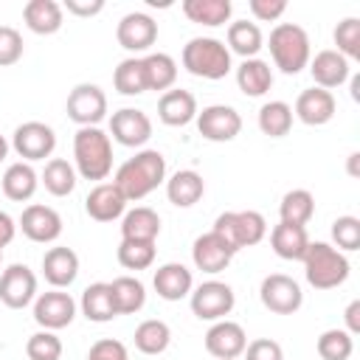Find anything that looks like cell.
<instances>
[{
  "label": "cell",
  "mask_w": 360,
  "mask_h": 360,
  "mask_svg": "<svg viewBox=\"0 0 360 360\" xmlns=\"http://www.w3.org/2000/svg\"><path fill=\"white\" fill-rule=\"evenodd\" d=\"M166 180V158L158 149H141L135 152V158L124 160L115 172V186L118 191L129 200H143L146 194H152L160 183Z\"/></svg>",
  "instance_id": "obj_1"
},
{
  "label": "cell",
  "mask_w": 360,
  "mask_h": 360,
  "mask_svg": "<svg viewBox=\"0 0 360 360\" xmlns=\"http://www.w3.org/2000/svg\"><path fill=\"white\" fill-rule=\"evenodd\" d=\"M73 160L76 172L84 180H107V174L112 172L110 135L98 127H79L73 135Z\"/></svg>",
  "instance_id": "obj_2"
},
{
  "label": "cell",
  "mask_w": 360,
  "mask_h": 360,
  "mask_svg": "<svg viewBox=\"0 0 360 360\" xmlns=\"http://www.w3.org/2000/svg\"><path fill=\"white\" fill-rule=\"evenodd\" d=\"M304 276L315 290H335L349 278V259L329 242H309L304 253Z\"/></svg>",
  "instance_id": "obj_3"
},
{
  "label": "cell",
  "mask_w": 360,
  "mask_h": 360,
  "mask_svg": "<svg viewBox=\"0 0 360 360\" xmlns=\"http://www.w3.org/2000/svg\"><path fill=\"white\" fill-rule=\"evenodd\" d=\"M270 56H273V65L287 73V76H295L301 73L309 59H312V51H309V37L301 25L295 22H278L273 31H270Z\"/></svg>",
  "instance_id": "obj_4"
},
{
  "label": "cell",
  "mask_w": 360,
  "mask_h": 360,
  "mask_svg": "<svg viewBox=\"0 0 360 360\" xmlns=\"http://www.w3.org/2000/svg\"><path fill=\"white\" fill-rule=\"evenodd\" d=\"M183 68L200 79H225L231 73V51L217 37H194L183 45Z\"/></svg>",
  "instance_id": "obj_5"
},
{
  "label": "cell",
  "mask_w": 360,
  "mask_h": 360,
  "mask_svg": "<svg viewBox=\"0 0 360 360\" xmlns=\"http://www.w3.org/2000/svg\"><path fill=\"white\" fill-rule=\"evenodd\" d=\"M211 231L219 233L233 250H242V248H253L264 239L267 222L259 211H225L214 219Z\"/></svg>",
  "instance_id": "obj_6"
},
{
  "label": "cell",
  "mask_w": 360,
  "mask_h": 360,
  "mask_svg": "<svg viewBox=\"0 0 360 360\" xmlns=\"http://www.w3.org/2000/svg\"><path fill=\"white\" fill-rule=\"evenodd\" d=\"M259 298L276 315H292L304 304V292H301L298 281L290 278V276H284V273L264 276L262 278V287H259Z\"/></svg>",
  "instance_id": "obj_7"
},
{
  "label": "cell",
  "mask_w": 360,
  "mask_h": 360,
  "mask_svg": "<svg viewBox=\"0 0 360 360\" xmlns=\"http://www.w3.org/2000/svg\"><path fill=\"white\" fill-rule=\"evenodd\" d=\"M65 110H68V118L76 121L79 127H98V121L107 115V96L98 84L82 82L70 90Z\"/></svg>",
  "instance_id": "obj_8"
},
{
  "label": "cell",
  "mask_w": 360,
  "mask_h": 360,
  "mask_svg": "<svg viewBox=\"0 0 360 360\" xmlns=\"http://www.w3.org/2000/svg\"><path fill=\"white\" fill-rule=\"evenodd\" d=\"M11 146H14V152H17L25 163H31V160H45V158H51L53 149H56V132H53L48 124H42V121H25V124H20V127L14 129Z\"/></svg>",
  "instance_id": "obj_9"
},
{
  "label": "cell",
  "mask_w": 360,
  "mask_h": 360,
  "mask_svg": "<svg viewBox=\"0 0 360 360\" xmlns=\"http://www.w3.org/2000/svg\"><path fill=\"white\" fill-rule=\"evenodd\" d=\"M233 304H236V295L225 281H202L191 292V312L200 321H222L225 315H231Z\"/></svg>",
  "instance_id": "obj_10"
},
{
  "label": "cell",
  "mask_w": 360,
  "mask_h": 360,
  "mask_svg": "<svg viewBox=\"0 0 360 360\" xmlns=\"http://www.w3.org/2000/svg\"><path fill=\"white\" fill-rule=\"evenodd\" d=\"M197 129L205 141L225 143L242 132V115L228 104H208L202 112H197Z\"/></svg>",
  "instance_id": "obj_11"
},
{
  "label": "cell",
  "mask_w": 360,
  "mask_h": 360,
  "mask_svg": "<svg viewBox=\"0 0 360 360\" xmlns=\"http://www.w3.org/2000/svg\"><path fill=\"white\" fill-rule=\"evenodd\" d=\"M73 318H76V301L70 298V292L48 290L42 295H37V301H34V321L42 329H48V332L65 329V326H70Z\"/></svg>",
  "instance_id": "obj_12"
},
{
  "label": "cell",
  "mask_w": 360,
  "mask_h": 360,
  "mask_svg": "<svg viewBox=\"0 0 360 360\" xmlns=\"http://www.w3.org/2000/svg\"><path fill=\"white\" fill-rule=\"evenodd\" d=\"M37 298V276L25 264H8L0 273V301L8 309H22Z\"/></svg>",
  "instance_id": "obj_13"
},
{
  "label": "cell",
  "mask_w": 360,
  "mask_h": 360,
  "mask_svg": "<svg viewBox=\"0 0 360 360\" xmlns=\"http://www.w3.org/2000/svg\"><path fill=\"white\" fill-rule=\"evenodd\" d=\"M110 135L121 146H143L152 138V121L143 110L121 107L110 118Z\"/></svg>",
  "instance_id": "obj_14"
},
{
  "label": "cell",
  "mask_w": 360,
  "mask_h": 360,
  "mask_svg": "<svg viewBox=\"0 0 360 360\" xmlns=\"http://www.w3.org/2000/svg\"><path fill=\"white\" fill-rule=\"evenodd\" d=\"M248 346V335L236 321H214V326L205 332V352L217 360H236Z\"/></svg>",
  "instance_id": "obj_15"
},
{
  "label": "cell",
  "mask_w": 360,
  "mask_h": 360,
  "mask_svg": "<svg viewBox=\"0 0 360 360\" xmlns=\"http://www.w3.org/2000/svg\"><path fill=\"white\" fill-rule=\"evenodd\" d=\"M115 39L124 51H132V53L149 51L158 39V22L143 11H129L121 17V22L115 28Z\"/></svg>",
  "instance_id": "obj_16"
},
{
  "label": "cell",
  "mask_w": 360,
  "mask_h": 360,
  "mask_svg": "<svg viewBox=\"0 0 360 360\" xmlns=\"http://www.w3.org/2000/svg\"><path fill=\"white\" fill-rule=\"evenodd\" d=\"M233 256H236V250H233L219 233H214V231L197 236L194 245H191L194 267L202 270V273H222V270L231 264Z\"/></svg>",
  "instance_id": "obj_17"
},
{
  "label": "cell",
  "mask_w": 360,
  "mask_h": 360,
  "mask_svg": "<svg viewBox=\"0 0 360 360\" xmlns=\"http://www.w3.org/2000/svg\"><path fill=\"white\" fill-rule=\"evenodd\" d=\"M20 228L22 233L31 239V242H39V245H48V242H56L59 233H62V217L51 208V205H28L22 208L20 214Z\"/></svg>",
  "instance_id": "obj_18"
},
{
  "label": "cell",
  "mask_w": 360,
  "mask_h": 360,
  "mask_svg": "<svg viewBox=\"0 0 360 360\" xmlns=\"http://www.w3.org/2000/svg\"><path fill=\"white\" fill-rule=\"evenodd\" d=\"M335 110H338V104H335V96L329 90L309 87L295 98L292 115L307 127H323L335 118Z\"/></svg>",
  "instance_id": "obj_19"
},
{
  "label": "cell",
  "mask_w": 360,
  "mask_h": 360,
  "mask_svg": "<svg viewBox=\"0 0 360 360\" xmlns=\"http://www.w3.org/2000/svg\"><path fill=\"white\" fill-rule=\"evenodd\" d=\"M127 208V197L118 191L115 183H98L90 188L87 200H84V211L90 219L96 222H112L118 217H124Z\"/></svg>",
  "instance_id": "obj_20"
},
{
  "label": "cell",
  "mask_w": 360,
  "mask_h": 360,
  "mask_svg": "<svg viewBox=\"0 0 360 360\" xmlns=\"http://www.w3.org/2000/svg\"><path fill=\"white\" fill-rule=\"evenodd\" d=\"M42 276L53 290L70 287L79 276V256L73 248H51L42 256Z\"/></svg>",
  "instance_id": "obj_21"
},
{
  "label": "cell",
  "mask_w": 360,
  "mask_h": 360,
  "mask_svg": "<svg viewBox=\"0 0 360 360\" xmlns=\"http://www.w3.org/2000/svg\"><path fill=\"white\" fill-rule=\"evenodd\" d=\"M309 73H312L315 87L332 93V87H340L349 79L352 70H349V59L346 56H340L338 51L326 48V51H318L315 59H309Z\"/></svg>",
  "instance_id": "obj_22"
},
{
  "label": "cell",
  "mask_w": 360,
  "mask_h": 360,
  "mask_svg": "<svg viewBox=\"0 0 360 360\" xmlns=\"http://www.w3.org/2000/svg\"><path fill=\"white\" fill-rule=\"evenodd\" d=\"M197 112H200L197 110V98L188 90L172 87L158 98V118L166 127H186V124H191L197 118Z\"/></svg>",
  "instance_id": "obj_23"
},
{
  "label": "cell",
  "mask_w": 360,
  "mask_h": 360,
  "mask_svg": "<svg viewBox=\"0 0 360 360\" xmlns=\"http://www.w3.org/2000/svg\"><path fill=\"white\" fill-rule=\"evenodd\" d=\"M155 292L163 298V301H180L186 295H191V287H194V278H191V270L180 262H166L155 270Z\"/></svg>",
  "instance_id": "obj_24"
},
{
  "label": "cell",
  "mask_w": 360,
  "mask_h": 360,
  "mask_svg": "<svg viewBox=\"0 0 360 360\" xmlns=\"http://www.w3.org/2000/svg\"><path fill=\"white\" fill-rule=\"evenodd\" d=\"M22 20L25 25L39 34V37H51L62 28L65 22V8L56 0H28L22 8Z\"/></svg>",
  "instance_id": "obj_25"
},
{
  "label": "cell",
  "mask_w": 360,
  "mask_h": 360,
  "mask_svg": "<svg viewBox=\"0 0 360 360\" xmlns=\"http://www.w3.org/2000/svg\"><path fill=\"white\" fill-rule=\"evenodd\" d=\"M270 248L278 259L287 262H301L307 248H309V236L304 225H290V222H278L270 231Z\"/></svg>",
  "instance_id": "obj_26"
},
{
  "label": "cell",
  "mask_w": 360,
  "mask_h": 360,
  "mask_svg": "<svg viewBox=\"0 0 360 360\" xmlns=\"http://www.w3.org/2000/svg\"><path fill=\"white\" fill-rule=\"evenodd\" d=\"M205 194V180L194 169H180L166 180V197L177 208H191Z\"/></svg>",
  "instance_id": "obj_27"
},
{
  "label": "cell",
  "mask_w": 360,
  "mask_h": 360,
  "mask_svg": "<svg viewBox=\"0 0 360 360\" xmlns=\"http://www.w3.org/2000/svg\"><path fill=\"white\" fill-rule=\"evenodd\" d=\"M160 233V217L158 211L138 205L132 211L124 214L121 219V239H132V242H155Z\"/></svg>",
  "instance_id": "obj_28"
},
{
  "label": "cell",
  "mask_w": 360,
  "mask_h": 360,
  "mask_svg": "<svg viewBox=\"0 0 360 360\" xmlns=\"http://www.w3.org/2000/svg\"><path fill=\"white\" fill-rule=\"evenodd\" d=\"M37 186H39V177H37L34 166L25 163V160L11 163V166L3 172V194H6L8 200H14V202L31 200L34 191H37Z\"/></svg>",
  "instance_id": "obj_29"
},
{
  "label": "cell",
  "mask_w": 360,
  "mask_h": 360,
  "mask_svg": "<svg viewBox=\"0 0 360 360\" xmlns=\"http://www.w3.org/2000/svg\"><path fill=\"white\" fill-rule=\"evenodd\" d=\"M82 315L93 323H107L118 315L115 301H112V290L107 281H96L82 292Z\"/></svg>",
  "instance_id": "obj_30"
},
{
  "label": "cell",
  "mask_w": 360,
  "mask_h": 360,
  "mask_svg": "<svg viewBox=\"0 0 360 360\" xmlns=\"http://www.w3.org/2000/svg\"><path fill=\"white\" fill-rule=\"evenodd\" d=\"M236 84H239V90L245 96L259 98L273 87V70H270V65L264 59H245L236 68Z\"/></svg>",
  "instance_id": "obj_31"
},
{
  "label": "cell",
  "mask_w": 360,
  "mask_h": 360,
  "mask_svg": "<svg viewBox=\"0 0 360 360\" xmlns=\"http://www.w3.org/2000/svg\"><path fill=\"white\" fill-rule=\"evenodd\" d=\"M262 45H264V37H262V28L256 22L236 20V22L228 25V45L225 48L231 53H239L242 59H256Z\"/></svg>",
  "instance_id": "obj_32"
},
{
  "label": "cell",
  "mask_w": 360,
  "mask_h": 360,
  "mask_svg": "<svg viewBox=\"0 0 360 360\" xmlns=\"http://www.w3.org/2000/svg\"><path fill=\"white\" fill-rule=\"evenodd\" d=\"M110 290H112V301H115V312L118 315H135L146 304V287L135 276H118V278H112L110 281Z\"/></svg>",
  "instance_id": "obj_33"
},
{
  "label": "cell",
  "mask_w": 360,
  "mask_h": 360,
  "mask_svg": "<svg viewBox=\"0 0 360 360\" xmlns=\"http://www.w3.org/2000/svg\"><path fill=\"white\" fill-rule=\"evenodd\" d=\"M231 0H183V14L197 25H225L231 20Z\"/></svg>",
  "instance_id": "obj_34"
},
{
  "label": "cell",
  "mask_w": 360,
  "mask_h": 360,
  "mask_svg": "<svg viewBox=\"0 0 360 360\" xmlns=\"http://www.w3.org/2000/svg\"><path fill=\"white\" fill-rule=\"evenodd\" d=\"M143 73H146V90H172L177 82V62L169 53H149L141 59Z\"/></svg>",
  "instance_id": "obj_35"
},
{
  "label": "cell",
  "mask_w": 360,
  "mask_h": 360,
  "mask_svg": "<svg viewBox=\"0 0 360 360\" xmlns=\"http://www.w3.org/2000/svg\"><path fill=\"white\" fill-rule=\"evenodd\" d=\"M172 343V329L166 321H158V318H149L143 323H138L135 329V349L143 352V354H163Z\"/></svg>",
  "instance_id": "obj_36"
},
{
  "label": "cell",
  "mask_w": 360,
  "mask_h": 360,
  "mask_svg": "<svg viewBox=\"0 0 360 360\" xmlns=\"http://www.w3.org/2000/svg\"><path fill=\"white\" fill-rule=\"evenodd\" d=\"M315 214V197L307 191V188H292L281 197L278 202V217L281 222H290V225H307Z\"/></svg>",
  "instance_id": "obj_37"
},
{
  "label": "cell",
  "mask_w": 360,
  "mask_h": 360,
  "mask_svg": "<svg viewBox=\"0 0 360 360\" xmlns=\"http://www.w3.org/2000/svg\"><path fill=\"white\" fill-rule=\"evenodd\" d=\"M259 129L267 138H284L292 129V107L287 101H267L259 110Z\"/></svg>",
  "instance_id": "obj_38"
},
{
  "label": "cell",
  "mask_w": 360,
  "mask_h": 360,
  "mask_svg": "<svg viewBox=\"0 0 360 360\" xmlns=\"http://www.w3.org/2000/svg\"><path fill=\"white\" fill-rule=\"evenodd\" d=\"M42 186L53 197H68L76 188V169L65 158H51L42 169Z\"/></svg>",
  "instance_id": "obj_39"
},
{
  "label": "cell",
  "mask_w": 360,
  "mask_h": 360,
  "mask_svg": "<svg viewBox=\"0 0 360 360\" xmlns=\"http://www.w3.org/2000/svg\"><path fill=\"white\" fill-rule=\"evenodd\" d=\"M112 84L121 96H141L146 93V73H143V62L129 56V59H121L115 73H112Z\"/></svg>",
  "instance_id": "obj_40"
},
{
  "label": "cell",
  "mask_w": 360,
  "mask_h": 360,
  "mask_svg": "<svg viewBox=\"0 0 360 360\" xmlns=\"http://www.w3.org/2000/svg\"><path fill=\"white\" fill-rule=\"evenodd\" d=\"M315 349H318L321 360H349L354 352V338L346 329H326V332H321Z\"/></svg>",
  "instance_id": "obj_41"
},
{
  "label": "cell",
  "mask_w": 360,
  "mask_h": 360,
  "mask_svg": "<svg viewBox=\"0 0 360 360\" xmlns=\"http://www.w3.org/2000/svg\"><path fill=\"white\" fill-rule=\"evenodd\" d=\"M155 262V242H132L121 239L118 245V264L127 270H146Z\"/></svg>",
  "instance_id": "obj_42"
},
{
  "label": "cell",
  "mask_w": 360,
  "mask_h": 360,
  "mask_svg": "<svg viewBox=\"0 0 360 360\" xmlns=\"http://www.w3.org/2000/svg\"><path fill=\"white\" fill-rule=\"evenodd\" d=\"M335 45L338 53L346 59H360V20L357 17H346L335 25Z\"/></svg>",
  "instance_id": "obj_43"
},
{
  "label": "cell",
  "mask_w": 360,
  "mask_h": 360,
  "mask_svg": "<svg viewBox=\"0 0 360 360\" xmlns=\"http://www.w3.org/2000/svg\"><path fill=\"white\" fill-rule=\"evenodd\" d=\"M25 354H28V360H59L62 357V340L56 338V332L39 329L28 338Z\"/></svg>",
  "instance_id": "obj_44"
},
{
  "label": "cell",
  "mask_w": 360,
  "mask_h": 360,
  "mask_svg": "<svg viewBox=\"0 0 360 360\" xmlns=\"http://www.w3.org/2000/svg\"><path fill=\"white\" fill-rule=\"evenodd\" d=\"M332 239L340 250H357L360 248V219L357 217H338L332 222Z\"/></svg>",
  "instance_id": "obj_45"
},
{
  "label": "cell",
  "mask_w": 360,
  "mask_h": 360,
  "mask_svg": "<svg viewBox=\"0 0 360 360\" xmlns=\"http://www.w3.org/2000/svg\"><path fill=\"white\" fill-rule=\"evenodd\" d=\"M22 59V37L11 25H0V68L17 65Z\"/></svg>",
  "instance_id": "obj_46"
},
{
  "label": "cell",
  "mask_w": 360,
  "mask_h": 360,
  "mask_svg": "<svg viewBox=\"0 0 360 360\" xmlns=\"http://www.w3.org/2000/svg\"><path fill=\"white\" fill-rule=\"evenodd\" d=\"M245 360H284V349L281 343L270 340V338H256L245 346Z\"/></svg>",
  "instance_id": "obj_47"
},
{
  "label": "cell",
  "mask_w": 360,
  "mask_h": 360,
  "mask_svg": "<svg viewBox=\"0 0 360 360\" xmlns=\"http://www.w3.org/2000/svg\"><path fill=\"white\" fill-rule=\"evenodd\" d=\"M87 360H127V346L112 338H101L90 346Z\"/></svg>",
  "instance_id": "obj_48"
},
{
  "label": "cell",
  "mask_w": 360,
  "mask_h": 360,
  "mask_svg": "<svg viewBox=\"0 0 360 360\" xmlns=\"http://www.w3.org/2000/svg\"><path fill=\"white\" fill-rule=\"evenodd\" d=\"M248 8L259 22H273L287 11V0H250Z\"/></svg>",
  "instance_id": "obj_49"
},
{
  "label": "cell",
  "mask_w": 360,
  "mask_h": 360,
  "mask_svg": "<svg viewBox=\"0 0 360 360\" xmlns=\"http://www.w3.org/2000/svg\"><path fill=\"white\" fill-rule=\"evenodd\" d=\"M68 14L73 17H96L98 11H104V0H65Z\"/></svg>",
  "instance_id": "obj_50"
},
{
  "label": "cell",
  "mask_w": 360,
  "mask_h": 360,
  "mask_svg": "<svg viewBox=\"0 0 360 360\" xmlns=\"http://www.w3.org/2000/svg\"><path fill=\"white\" fill-rule=\"evenodd\" d=\"M343 318H346V332L354 338V335L360 332V301H357V298H354V301L346 307Z\"/></svg>",
  "instance_id": "obj_51"
},
{
  "label": "cell",
  "mask_w": 360,
  "mask_h": 360,
  "mask_svg": "<svg viewBox=\"0 0 360 360\" xmlns=\"http://www.w3.org/2000/svg\"><path fill=\"white\" fill-rule=\"evenodd\" d=\"M14 233H17V222L6 211H0V250L14 239Z\"/></svg>",
  "instance_id": "obj_52"
},
{
  "label": "cell",
  "mask_w": 360,
  "mask_h": 360,
  "mask_svg": "<svg viewBox=\"0 0 360 360\" xmlns=\"http://www.w3.org/2000/svg\"><path fill=\"white\" fill-rule=\"evenodd\" d=\"M357 160H360V152H352L349 155V174L357 177Z\"/></svg>",
  "instance_id": "obj_53"
},
{
  "label": "cell",
  "mask_w": 360,
  "mask_h": 360,
  "mask_svg": "<svg viewBox=\"0 0 360 360\" xmlns=\"http://www.w3.org/2000/svg\"><path fill=\"white\" fill-rule=\"evenodd\" d=\"M6 155H8V141H6L3 135H0V163L6 160Z\"/></svg>",
  "instance_id": "obj_54"
},
{
  "label": "cell",
  "mask_w": 360,
  "mask_h": 360,
  "mask_svg": "<svg viewBox=\"0 0 360 360\" xmlns=\"http://www.w3.org/2000/svg\"><path fill=\"white\" fill-rule=\"evenodd\" d=\"M0 262H3V250H0Z\"/></svg>",
  "instance_id": "obj_55"
}]
</instances>
